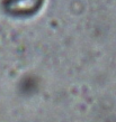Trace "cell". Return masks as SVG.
<instances>
[{
	"instance_id": "obj_1",
	"label": "cell",
	"mask_w": 116,
	"mask_h": 122,
	"mask_svg": "<svg viewBox=\"0 0 116 122\" xmlns=\"http://www.w3.org/2000/svg\"><path fill=\"white\" fill-rule=\"evenodd\" d=\"M42 0H8V9L14 14L26 15L36 10Z\"/></svg>"
}]
</instances>
